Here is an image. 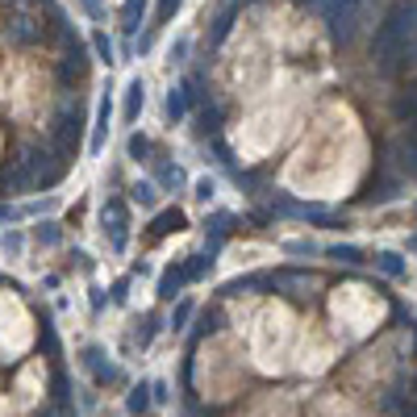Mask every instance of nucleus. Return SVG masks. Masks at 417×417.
<instances>
[{
    "instance_id": "obj_1",
    "label": "nucleus",
    "mask_w": 417,
    "mask_h": 417,
    "mask_svg": "<svg viewBox=\"0 0 417 417\" xmlns=\"http://www.w3.org/2000/svg\"><path fill=\"white\" fill-rule=\"evenodd\" d=\"M397 117H401V121H405V117L413 121V117H417V84H413V88H405V92L397 96Z\"/></svg>"
},
{
    "instance_id": "obj_2",
    "label": "nucleus",
    "mask_w": 417,
    "mask_h": 417,
    "mask_svg": "<svg viewBox=\"0 0 417 417\" xmlns=\"http://www.w3.org/2000/svg\"><path fill=\"white\" fill-rule=\"evenodd\" d=\"M330 255H334L338 263H363V250H359V246H334Z\"/></svg>"
},
{
    "instance_id": "obj_3",
    "label": "nucleus",
    "mask_w": 417,
    "mask_h": 417,
    "mask_svg": "<svg viewBox=\"0 0 417 417\" xmlns=\"http://www.w3.org/2000/svg\"><path fill=\"white\" fill-rule=\"evenodd\" d=\"M380 272L384 276H401V255H380Z\"/></svg>"
},
{
    "instance_id": "obj_4",
    "label": "nucleus",
    "mask_w": 417,
    "mask_h": 417,
    "mask_svg": "<svg viewBox=\"0 0 417 417\" xmlns=\"http://www.w3.org/2000/svg\"><path fill=\"white\" fill-rule=\"evenodd\" d=\"M346 8H359V0H330V13H346Z\"/></svg>"
},
{
    "instance_id": "obj_5",
    "label": "nucleus",
    "mask_w": 417,
    "mask_h": 417,
    "mask_svg": "<svg viewBox=\"0 0 417 417\" xmlns=\"http://www.w3.org/2000/svg\"><path fill=\"white\" fill-rule=\"evenodd\" d=\"M405 417H417V409H409V413H405Z\"/></svg>"
},
{
    "instance_id": "obj_6",
    "label": "nucleus",
    "mask_w": 417,
    "mask_h": 417,
    "mask_svg": "<svg viewBox=\"0 0 417 417\" xmlns=\"http://www.w3.org/2000/svg\"><path fill=\"white\" fill-rule=\"evenodd\" d=\"M409 246H413V250H417V238H413V242H409Z\"/></svg>"
}]
</instances>
